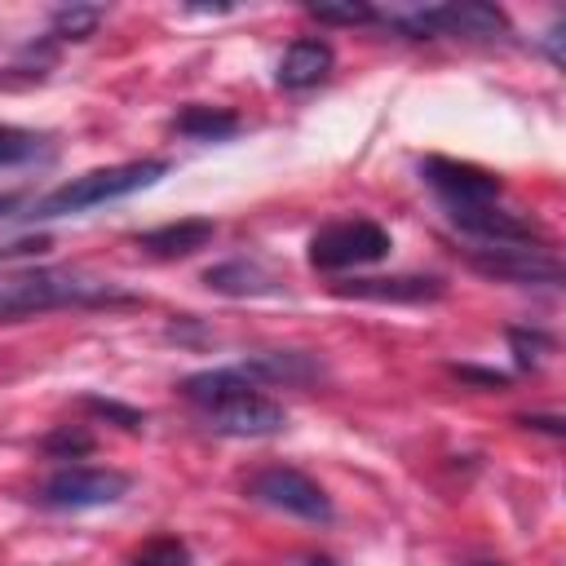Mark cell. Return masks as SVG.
<instances>
[{"label": "cell", "instance_id": "obj_1", "mask_svg": "<svg viewBox=\"0 0 566 566\" xmlns=\"http://www.w3.org/2000/svg\"><path fill=\"white\" fill-rule=\"evenodd\" d=\"M177 394L203 416V424L212 433H230V438H265L279 433L287 424L283 407L265 394H256L252 376L243 367H208L195 371L177 385Z\"/></svg>", "mask_w": 566, "mask_h": 566}, {"label": "cell", "instance_id": "obj_2", "mask_svg": "<svg viewBox=\"0 0 566 566\" xmlns=\"http://www.w3.org/2000/svg\"><path fill=\"white\" fill-rule=\"evenodd\" d=\"M133 292L119 283L75 270V265H31L0 279V323L35 318L49 310H93V305H128Z\"/></svg>", "mask_w": 566, "mask_h": 566}, {"label": "cell", "instance_id": "obj_3", "mask_svg": "<svg viewBox=\"0 0 566 566\" xmlns=\"http://www.w3.org/2000/svg\"><path fill=\"white\" fill-rule=\"evenodd\" d=\"M164 172H168V159H128V164H111V168H88V172L62 181L57 190H49L44 199H35L31 212H22V217H31V221L71 217V212H84V208L124 199V195H133V190H146V186H155Z\"/></svg>", "mask_w": 566, "mask_h": 566}, {"label": "cell", "instance_id": "obj_4", "mask_svg": "<svg viewBox=\"0 0 566 566\" xmlns=\"http://www.w3.org/2000/svg\"><path fill=\"white\" fill-rule=\"evenodd\" d=\"M380 22L424 40V35H464V40H495L509 35V18L495 4L460 0V4H416V9H385Z\"/></svg>", "mask_w": 566, "mask_h": 566}, {"label": "cell", "instance_id": "obj_5", "mask_svg": "<svg viewBox=\"0 0 566 566\" xmlns=\"http://www.w3.org/2000/svg\"><path fill=\"white\" fill-rule=\"evenodd\" d=\"M469 265L495 283H522V287H553L562 283L557 256L539 243H478L469 248Z\"/></svg>", "mask_w": 566, "mask_h": 566}, {"label": "cell", "instance_id": "obj_6", "mask_svg": "<svg viewBox=\"0 0 566 566\" xmlns=\"http://www.w3.org/2000/svg\"><path fill=\"white\" fill-rule=\"evenodd\" d=\"M389 256V230L354 217V221H332L310 239V265L314 270H349V265H371Z\"/></svg>", "mask_w": 566, "mask_h": 566}, {"label": "cell", "instance_id": "obj_7", "mask_svg": "<svg viewBox=\"0 0 566 566\" xmlns=\"http://www.w3.org/2000/svg\"><path fill=\"white\" fill-rule=\"evenodd\" d=\"M128 473L119 469H93V464H71L57 469L44 486H40V504L57 509V513H80V509H102L128 495Z\"/></svg>", "mask_w": 566, "mask_h": 566}, {"label": "cell", "instance_id": "obj_8", "mask_svg": "<svg viewBox=\"0 0 566 566\" xmlns=\"http://www.w3.org/2000/svg\"><path fill=\"white\" fill-rule=\"evenodd\" d=\"M248 500L265 504V509H279V513H292V517H305V522H327L332 517V500L327 491L305 478L301 469H287V464H270L261 473L248 478Z\"/></svg>", "mask_w": 566, "mask_h": 566}, {"label": "cell", "instance_id": "obj_9", "mask_svg": "<svg viewBox=\"0 0 566 566\" xmlns=\"http://www.w3.org/2000/svg\"><path fill=\"white\" fill-rule=\"evenodd\" d=\"M420 177L442 195L447 208H473V203H495L500 199V177L478 168V164H460V159H442V155H429L420 164Z\"/></svg>", "mask_w": 566, "mask_h": 566}, {"label": "cell", "instance_id": "obj_10", "mask_svg": "<svg viewBox=\"0 0 566 566\" xmlns=\"http://www.w3.org/2000/svg\"><path fill=\"white\" fill-rule=\"evenodd\" d=\"M447 212H451V221H455L464 234H473L478 243H539V230H535L531 221H522V217H513V212H504V208H495V203L447 208Z\"/></svg>", "mask_w": 566, "mask_h": 566}, {"label": "cell", "instance_id": "obj_11", "mask_svg": "<svg viewBox=\"0 0 566 566\" xmlns=\"http://www.w3.org/2000/svg\"><path fill=\"white\" fill-rule=\"evenodd\" d=\"M336 296L345 301H402V305H416V301H438L442 296V279L433 274H394V279H349V283H336L332 287Z\"/></svg>", "mask_w": 566, "mask_h": 566}, {"label": "cell", "instance_id": "obj_12", "mask_svg": "<svg viewBox=\"0 0 566 566\" xmlns=\"http://www.w3.org/2000/svg\"><path fill=\"white\" fill-rule=\"evenodd\" d=\"M332 66H336V53H332L327 40H292L287 53L279 57L274 80L283 88H314L332 75Z\"/></svg>", "mask_w": 566, "mask_h": 566}, {"label": "cell", "instance_id": "obj_13", "mask_svg": "<svg viewBox=\"0 0 566 566\" xmlns=\"http://www.w3.org/2000/svg\"><path fill=\"white\" fill-rule=\"evenodd\" d=\"M212 234H217V226L208 217H186V221H168V226H155V230L137 234V248H146L159 261H177V256H190V252L208 248Z\"/></svg>", "mask_w": 566, "mask_h": 566}, {"label": "cell", "instance_id": "obj_14", "mask_svg": "<svg viewBox=\"0 0 566 566\" xmlns=\"http://www.w3.org/2000/svg\"><path fill=\"white\" fill-rule=\"evenodd\" d=\"M243 371L252 376V380H283V385H305V380H318L323 376V363L318 358H310V354H283V349H274V354H256V358H248L243 363Z\"/></svg>", "mask_w": 566, "mask_h": 566}, {"label": "cell", "instance_id": "obj_15", "mask_svg": "<svg viewBox=\"0 0 566 566\" xmlns=\"http://www.w3.org/2000/svg\"><path fill=\"white\" fill-rule=\"evenodd\" d=\"M203 283L212 292H226V296H261V292H274V279L270 270H261L256 261H221L203 274Z\"/></svg>", "mask_w": 566, "mask_h": 566}, {"label": "cell", "instance_id": "obj_16", "mask_svg": "<svg viewBox=\"0 0 566 566\" xmlns=\"http://www.w3.org/2000/svg\"><path fill=\"white\" fill-rule=\"evenodd\" d=\"M172 128L181 137H195V142H226L239 133V115L234 111H221V106H186Z\"/></svg>", "mask_w": 566, "mask_h": 566}, {"label": "cell", "instance_id": "obj_17", "mask_svg": "<svg viewBox=\"0 0 566 566\" xmlns=\"http://www.w3.org/2000/svg\"><path fill=\"white\" fill-rule=\"evenodd\" d=\"M102 9L97 4H62L53 13V35L57 40H88L97 27H102Z\"/></svg>", "mask_w": 566, "mask_h": 566}, {"label": "cell", "instance_id": "obj_18", "mask_svg": "<svg viewBox=\"0 0 566 566\" xmlns=\"http://www.w3.org/2000/svg\"><path fill=\"white\" fill-rule=\"evenodd\" d=\"M305 13L318 18V22H327V27H367V22H380V9H371L363 0H345V4L314 0V4H305Z\"/></svg>", "mask_w": 566, "mask_h": 566}, {"label": "cell", "instance_id": "obj_19", "mask_svg": "<svg viewBox=\"0 0 566 566\" xmlns=\"http://www.w3.org/2000/svg\"><path fill=\"white\" fill-rule=\"evenodd\" d=\"M40 150H44V137H40V133H31V128H13V124H0V168L31 164Z\"/></svg>", "mask_w": 566, "mask_h": 566}, {"label": "cell", "instance_id": "obj_20", "mask_svg": "<svg viewBox=\"0 0 566 566\" xmlns=\"http://www.w3.org/2000/svg\"><path fill=\"white\" fill-rule=\"evenodd\" d=\"M128 566H190V548L177 539V535H159V539H146Z\"/></svg>", "mask_w": 566, "mask_h": 566}, {"label": "cell", "instance_id": "obj_21", "mask_svg": "<svg viewBox=\"0 0 566 566\" xmlns=\"http://www.w3.org/2000/svg\"><path fill=\"white\" fill-rule=\"evenodd\" d=\"M44 451L57 455V460H80V455L93 451V433H88V429H71V424H62V429H53V433L44 438Z\"/></svg>", "mask_w": 566, "mask_h": 566}, {"label": "cell", "instance_id": "obj_22", "mask_svg": "<svg viewBox=\"0 0 566 566\" xmlns=\"http://www.w3.org/2000/svg\"><path fill=\"white\" fill-rule=\"evenodd\" d=\"M509 345H513L517 367H539L544 354L553 349V340H548L544 332H526V327H513V332H509Z\"/></svg>", "mask_w": 566, "mask_h": 566}, {"label": "cell", "instance_id": "obj_23", "mask_svg": "<svg viewBox=\"0 0 566 566\" xmlns=\"http://www.w3.org/2000/svg\"><path fill=\"white\" fill-rule=\"evenodd\" d=\"M84 407L93 411V416H102V420H115L119 429H142V411H133V407H119V402H111V398H84Z\"/></svg>", "mask_w": 566, "mask_h": 566}, {"label": "cell", "instance_id": "obj_24", "mask_svg": "<svg viewBox=\"0 0 566 566\" xmlns=\"http://www.w3.org/2000/svg\"><path fill=\"white\" fill-rule=\"evenodd\" d=\"M522 424H526V429H544V433H553V438H562V433H566L557 416H522Z\"/></svg>", "mask_w": 566, "mask_h": 566}, {"label": "cell", "instance_id": "obj_25", "mask_svg": "<svg viewBox=\"0 0 566 566\" xmlns=\"http://www.w3.org/2000/svg\"><path fill=\"white\" fill-rule=\"evenodd\" d=\"M18 203H22V199H18L13 190H0V217H18Z\"/></svg>", "mask_w": 566, "mask_h": 566}, {"label": "cell", "instance_id": "obj_26", "mask_svg": "<svg viewBox=\"0 0 566 566\" xmlns=\"http://www.w3.org/2000/svg\"><path fill=\"white\" fill-rule=\"evenodd\" d=\"M305 566H336V562H327V557H314V562H305Z\"/></svg>", "mask_w": 566, "mask_h": 566}, {"label": "cell", "instance_id": "obj_27", "mask_svg": "<svg viewBox=\"0 0 566 566\" xmlns=\"http://www.w3.org/2000/svg\"><path fill=\"white\" fill-rule=\"evenodd\" d=\"M478 566H495V562H478Z\"/></svg>", "mask_w": 566, "mask_h": 566}]
</instances>
